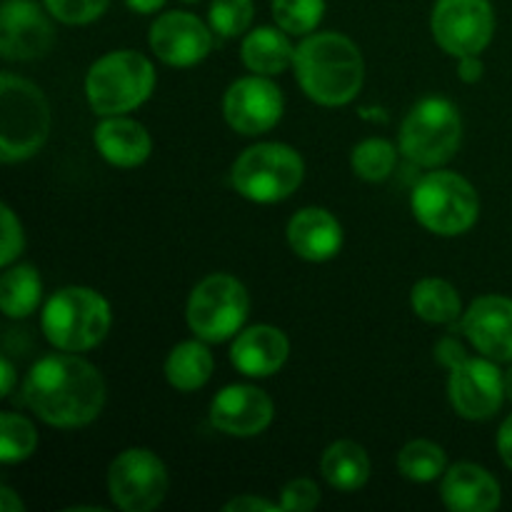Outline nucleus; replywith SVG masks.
Masks as SVG:
<instances>
[{
	"label": "nucleus",
	"mask_w": 512,
	"mask_h": 512,
	"mask_svg": "<svg viewBox=\"0 0 512 512\" xmlns=\"http://www.w3.org/2000/svg\"><path fill=\"white\" fill-rule=\"evenodd\" d=\"M23 400L48 425L80 428L103 410V375L75 355H45L25 378Z\"/></svg>",
	"instance_id": "obj_1"
},
{
	"label": "nucleus",
	"mask_w": 512,
	"mask_h": 512,
	"mask_svg": "<svg viewBox=\"0 0 512 512\" xmlns=\"http://www.w3.org/2000/svg\"><path fill=\"white\" fill-rule=\"evenodd\" d=\"M293 68L305 95L328 108L350 103L363 88V55L340 33L308 35L295 48Z\"/></svg>",
	"instance_id": "obj_2"
},
{
	"label": "nucleus",
	"mask_w": 512,
	"mask_h": 512,
	"mask_svg": "<svg viewBox=\"0 0 512 512\" xmlns=\"http://www.w3.org/2000/svg\"><path fill=\"white\" fill-rule=\"evenodd\" d=\"M50 130V108L43 90L13 73L0 78V158L28 160L43 148Z\"/></svg>",
	"instance_id": "obj_3"
},
{
	"label": "nucleus",
	"mask_w": 512,
	"mask_h": 512,
	"mask_svg": "<svg viewBox=\"0 0 512 512\" xmlns=\"http://www.w3.org/2000/svg\"><path fill=\"white\" fill-rule=\"evenodd\" d=\"M155 88V68L135 50H115L95 60L85 78L90 108L98 115H123L143 105Z\"/></svg>",
	"instance_id": "obj_4"
},
{
	"label": "nucleus",
	"mask_w": 512,
	"mask_h": 512,
	"mask_svg": "<svg viewBox=\"0 0 512 512\" xmlns=\"http://www.w3.org/2000/svg\"><path fill=\"white\" fill-rule=\"evenodd\" d=\"M110 330V305L90 288H63L45 303L43 333L58 350L83 353Z\"/></svg>",
	"instance_id": "obj_5"
},
{
	"label": "nucleus",
	"mask_w": 512,
	"mask_h": 512,
	"mask_svg": "<svg viewBox=\"0 0 512 512\" xmlns=\"http://www.w3.org/2000/svg\"><path fill=\"white\" fill-rule=\"evenodd\" d=\"M230 175L243 198L253 203H280L300 188L305 163L290 145L260 143L235 160Z\"/></svg>",
	"instance_id": "obj_6"
},
{
	"label": "nucleus",
	"mask_w": 512,
	"mask_h": 512,
	"mask_svg": "<svg viewBox=\"0 0 512 512\" xmlns=\"http://www.w3.org/2000/svg\"><path fill=\"white\" fill-rule=\"evenodd\" d=\"M463 123L450 100L425 98L415 105L400 128V150L423 168L445 165L460 148Z\"/></svg>",
	"instance_id": "obj_7"
},
{
	"label": "nucleus",
	"mask_w": 512,
	"mask_h": 512,
	"mask_svg": "<svg viewBox=\"0 0 512 512\" xmlns=\"http://www.w3.org/2000/svg\"><path fill=\"white\" fill-rule=\"evenodd\" d=\"M413 213L420 225L438 235H460L478 220L480 200L473 185L458 173L425 175L413 193Z\"/></svg>",
	"instance_id": "obj_8"
},
{
	"label": "nucleus",
	"mask_w": 512,
	"mask_h": 512,
	"mask_svg": "<svg viewBox=\"0 0 512 512\" xmlns=\"http://www.w3.org/2000/svg\"><path fill=\"white\" fill-rule=\"evenodd\" d=\"M250 310L248 290L233 275H210L195 285L188 300V325L205 343L233 338Z\"/></svg>",
	"instance_id": "obj_9"
},
{
	"label": "nucleus",
	"mask_w": 512,
	"mask_h": 512,
	"mask_svg": "<svg viewBox=\"0 0 512 512\" xmlns=\"http://www.w3.org/2000/svg\"><path fill=\"white\" fill-rule=\"evenodd\" d=\"M108 490L115 508L125 512H150L165 500L168 470L163 460L150 450L130 448L110 465Z\"/></svg>",
	"instance_id": "obj_10"
},
{
	"label": "nucleus",
	"mask_w": 512,
	"mask_h": 512,
	"mask_svg": "<svg viewBox=\"0 0 512 512\" xmlns=\"http://www.w3.org/2000/svg\"><path fill=\"white\" fill-rule=\"evenodd\" d=\"M495 33L490 0H438L433 8L435 43L455 58L483 53Z\"/></svg>",
	"instance_id": "obj_11"
},
{
	"label": "nucleus",
	"mask_w": 512,
	"mask_h": 512,
	"mask_svg": "<svg viewBox=\"0 0 512 512\" xmlns=\"http://www.w3.org/2000/svg\"><path fill=\"white\" fill-rule=\"evenodd\" d=\"M223 113L235 133L260 135L275 128L283 115V95L265 75H250L230 85L223 100Z\"/></svg>",
	"instance_id": "obj_12"
},
{
	"label": "nucleus",
	"mask_w": 512,
	"mask_h": 512,
	"mask_svg": "<svg viewBox=\"0 0 512 512\" xmlns=\"http://www.w3.org/2000/svg\"><path fill=\"white\" fill-rule=\"evenodd\" d=\"M450 403L460 418L488 420L505 398V375L490 358H468L450 375Z\"/></svg>",
	"instance_id": "obj_13"
},
{
	"label": "nucleus",
	"mask_w": 512,
	"mask_h": 512,
	"mask_svg": "<svg viewBox=\"0 0 512 512\" xmlns=\"http://www.w3.org/2000/svg\"><path fill=\"white\" fill-rule=\"evenodd\" d=\"M55 43V30L33 0H5L0 10V53L8 60L43 58Z\"/></svg>",
	"instance_id": "obj_14"
},
{
	"label": "nucleus",
	"mask_w": 512,
	"mask_h": 512,
	"mask_svg": "<svg viewBox=\"0 0 512 512\" xmlns=\"http://www.w3.org/2000/svg\"><path fill=\"white\" fill-rule=\"evenodd\" d=\"M150 48L163 63L173 68H190L210 53L213 35L198 15L173 10V13L160 15L153 23Z\"/></svg>",
	"instance_id": "obj_15"
},
{
	"label": "nucleus",
	"mask_w": 512,
	"mask_h": 512,
	"mask_svg": "<svg viewBox=\"0 0 512 512\" xmlns=\"http://www.w3.org/2000/svg\"><path fill=\"white\" fill-rule=\"evenodd\" d=\"M210 423L233 438H253L273 423V400L253 385H228L210 405Z\"/></svg>",
	"instance_id": "obj_16"
},
{
	"label": "nucleus",
	"mask_w": 512,
	"mask_h": 512,
	"mask_svg": "<svg viewBox=\"0 0 512 512\" xmlns=\"http://www.w3.org/2000/svg\"><path fill=\"white\" fill-rule=\"evenodd\" d=\"M463 333L480 355L495 363H512V300L483 295L463 315Z\"/></svg>",
	"instance_id": "obj_17"
},
{
	"label": "nucleus",
	"mask_w": 512,
	"mask_h": 512,
	"mask_svg": "<svg viewBox=\"0 0 512 512\" xmlns=\"http://www.w3.org/2000/svg\"><path fill=\"white\" fill-rule=\"evenodd\" d=\"M290 353V343L285 333H280L273 325H255V328L243 330L235 338L230 360L235 368L250 378H268L278 373L285 365Z\"/></svg>",
	"instance_id": "obj_18"
},
{
	"label": "nucleus",
	"mask_w": 512,
	"mask_h": 512,
	"mask_svg": "<svg viewBox=\"0 0 512 512\" xmlns=\"http://www.w3.org/2000/svg\"><path fill=\"white\" fill-rule=\"evenodd\" d=\"M440 495L453 512H493L503 498L498 480L473 463L453 465L445 473Z\"/></svg>",
	"instance_id": "obj_19"
},
{
	"label": "nucleus",
	"mask_w": 512,
	"mask_h": 512,
	"mask_svg": "<svg viewBox=\"0 0 512 512\" xmlns=\"http://www.w3.org/2000/svg\"><path fill=\"white\" fill-rule=\"evenodd\" d=\"M288 243L303 260L323 263L338 255L343 245V228L328 210L305 208L290 220Z\"/></svg>",
	"instance_id": "obj_20"
},
{
	"label": "nucleus",
	"mask_w": 512,
	"mask_h": 512,
	"mask_svg": "<svg viewBox=\"0 0 512 512\" xmlns=\"http://www.w3.org/2000/svg\"><path fill=\"white\" fill-rule=\"evenodd\" d=\"M95 148L110 165L135 168L148 160L153 143H150L148 130L140 123L123 115H110L95 128Z\"/></svg>",
	"instance_id": "obj_21"
},
{
	"label": "nucleus",
	"mask_w": 512,
	"mask_h": 512,
	"mask_svg": "<svg viewBox=\"0 0 512 512\" xmlns=\"http://www.w3.org/2000/svg\"><path fill=\"white\" fill-rule=\"evenodd\" d=\"M320 473L343 493H355L363 488L370 478V458L358 443L353 440H340L333 443L320 458Z\"/></svg>",
	"instance_id": "obj_22"
},
{
	"label": "nucleus",
	"mask_w": 512,
	"mask_h": 512,
	"mask_svg": "<svg viewBox=\"0 0 512 512\" xmlns=\"http://www.w3.org/2000/svg\"><path fill=\"white\" fill-rule=\"evenodd\" d=\"M243 63L255 75H278L290 68L295 60V48L288 35L278 28H255L243 40Z\"/></svg>",
	"instance_id": "obj_23"
},
{
	"label": "nucleus",
	"mask_w": 512,
	"mask_h": 512,
	"mask_svg": "<svg viewBox=\"0 0 512 512\" xmlns=\"http://www.w3.org/2000/svg\"><path fill=\"white\" fill-rule=\"evenodd\" d=\"M213 368L215 360L210 350L198 340H190V343L175 345L173 353L168 355V363H165V375H168V383L175 390L193 393V390L203 388L208 383Z\"/></svg>",
	"instance_id": "obj_24"
},
{
	"label": "nucleus",
	"mask_w": 512,
	"mask_h": 512,
	"mask_svg": "<svg viewBox=\"0 0 512 512\" xmlns=\"http://www.w3.org/2000/svg\"><path fill=\"white\" fill-rule=\"evenodd\" d=\"M43 293V283L33 265H15L0 280V308L8 318H28L35 313Z\"/></svg>",
	"instance_id": "obj_25"
},
{
	"label": "nucleus",
	"mask_w": 512,
	"mask_h": 512,
	"mask_svg": "<svg viewBox=\"0 0 512 512\" xmlns=\"http://www.w3.org/2000/svg\"><path fill=\"white\" fill-rule=\"evenodd\" d=\"M413 310L428 323H455L463 313L458 290L440 278H425L413 288Z\"/></svg>",
	"instance_id": "obj_26"
},
{
	"label": "nucleus",
	"mask_w": 512,
	"mask_h": 512,
	"mask_svg": "<svg viewBox=\"0 0 512 512\" xmlns=\"http://www.w3.org/2000/svg\"><path fill=\"white\" fill-rule=\"evenodd\" d=\"M445 465H448V460H445L443 448L430 443V440H413L398 455L400 475L413 480V483L438 480L445 473Z\"/></svg>",
	"instance_id": "obj_27"
},
{
	"label": "nucleus",
	"mask_w": 512,
	"mask_h": 512,
	"mask_svg": "<svg viewBox=\"0 0 512 512\" xmlns=\"http://www.w3.org/2000/svg\"><path fill=\"white\" fill-rule=\"evenodd\" d=\"M35 448H38V433L28 418L15 413L0 415V463H23L35 453Z\"/></svg>",
	"instance_id": "obj_28"
},
{
	"label": "nucleus",
	"mask_w": 512,
	"mask_h": 512,
	"mask_svg": "<svg viewBox=\"0 0 512 512\" xmlns=\"http://www.w3.org/2000/svg\"><path fill=\"white\" fill-rule=\"evenodd\" d=\"M395 163H398V153L388 140L370 138L360 143L353 150V170L358 178L370 180V183H380L393 173Z\"/></svg>",
	"instance_id": "obj_29"
},
{
	"label": "nucleus",
	"mask_w": 512,
	"mask_h": 512,
	"mask_svg": "<svg viewBox=\"0 0 512 512\" xmlns=\"http://www.w3.org/2000/svg\"><path fill=\"white\" fill-rule=\"evenodd\" d=\"M323 15L325 0H273V18L285 33H313Z\"/></svg>",
	"instance_id": "obj_30"
},
{
	"label": "nucleus",
	"mask_w": 512,
	"mask_h": 512,
	"mask_svg": "<svg viewBox=\"0 0 512 512\" xmlns=\"http://www.w3.org/2000/svg\"><path fill=\"white\" fill-rule=\"evenodd\" d=\"M210 28L220 38H235L253 23V0H213L210 5Z\"/></svg>",
	"instance_id": "obj_31"
},
{
	"label": "nucleus",
	"mask_w": 512,
	"mask_h": 512,
	"mask_svg": "<svg viewBox=\"0 0 512 512\" xmlns=\"http://www.w3.org/2000/svg\"><path fill=\"white\" fill-rule=\"evenodd\" d=\"M110 0H45V8L53 18L68 25L93 23L95 18L105 13Z\"/></svg>",
	"instance_id": "obj_32"
},
{
	"label": "nucleus",
	"mask_w": 512,
	"mask_h": 512,
	"mask_svg": "<svg viewBox=\"0 0 512 512\" xmlns=\"http://www.w3.org/2000/svg\"><path fill=\"white\" fill-rule=\"evenodd\" d=\"M318 503H320V490L318 485L308 478L290 480V483L283 488V493H280V505H283V510L310 512L318 508Z\"/></svg>",
	"instance_id": "obj_33"
},
{
	"label": "nucleus",
	"mask_w": 512,
	"mask_h": 512,
	"mask_svg": "<svg viewBox=\"0 0 512 512\" xmlns=\"http://www.w3.org/2000/svg\"><path fill=\"white\" fill-rule=\"evenodd\" d=\"M0 215H3V245H0V265H5V268H8V265L20 255L25 240H23V228H20L18 218H15V213L8 208V205H3Z\"/></svg>",
	"instance_id": "obj_34"
},
{
	"label": "nucleus",
	"mask_w": 512,
	"mask_h": 512,
	"mask_svg": "<svg viewBox=\"0 0 512 512\" xmlns=\"http://www.w3.org/2000/svg\"><path fill=\"white\" fill-rule=\"evenodd\" d=\"M435 358H438V363H443L445 368L455 370L458 365H463L465 360H468V355H465V348L458 343V340L443 338L438 343V348H435Z\"/></svg>",
	"instance_id": "obj_35"
},
{
	"label": "nucleus",
	"mask_w": 512,
	"mask_h": 512,
	"mask_svg": "<svg viewBox=\"0 0 512 512\" xmlns=\"http://www.w3.org/2000/svg\"><path fill=\"white\" fill-rule=\"evenodd\" d=\"M225 512H278L283 510V505H273L265 498H255V495H240V498H233L223 508Z\"/></svg>",
	"instance_id": "obj_36"
},
{
	"label": "nucleus",
	"mask_w": 512,
	"mask_h": 512,
	"mask_svg": "<svg viewBox=\"0 0 512 512\" xmlns=\"http://www.w3.org/2000/svg\"><path fill=\"white\" fill-rule=\"evenodd\" d=\"M458 75L465 83H478L483 78V60L478 55H465V58H460Z\"/></svg>",
	"instance_id": "obj_37"
},
{
	"label": "nucleus",
	"mask_w": 512,
	"mask_h": 512,
	"mask_svg": "<svg viewBox=\"0 0 512 512\" xmlns=\"http://www.w3.org/2000/svg\"><path fill=\"white\" fill-rule=\"evenodd\" d=\"M498 450H500V458H503V463L512 470V415L505 420L503 428H500Z\"/></svg>",
	"instance_id": "obj_38"
},
{
	"label": "nucleus",
	"mask_w": 512,
	"mask_h": 512,
	"mask_svg": "<svg viewBox=\"0 0 512 512\" xmlns=\"http://www.w3.org/2000/svg\"><path fill=\"white\" fill-rule=\"evenodd\" d=\"M25 505L20 503V498H15L13 490L8 488V485H3L0 488V510L3 512H23Z\"/></svg>",
	"instance_id": "obj_39"
},
{
	"label": "nucleus",
	"mask_w": 512,
	"mask_h": 512,
	"mask_svg": "<svg viewBox=\"0 0 512 512\" xmlns=\"http://www.w3.org/2000/svg\"><path fill=\"white\" fill-rule=\"evenodd\" d=\"M128 3L130 10H135V13H155V10H160L165 5V0H125Z\"/></svg>",
	"instance_id": "obj_40"
},
{
	"label": "nucleus",
	"mask_w": 512,
	"mask_h": 512,
	"mask_svg": "<svg viewBox=\"0 0 512 512\" xmlns=\"http://www.w3.org/2000/svg\"><path fill=\"white\" fill-rule=\"evenodd\" d=\"M0 375H3V393L0 395H10L13 393V383H15V370L13 365H10L8 358H3V363H0Z\"/></svg>",
	"instance_id": "obj_41"
},
{
	"label": "nucleus",
	"mask_w": 512,
	"mask_h": 512,
	"mask_svg": "<svg viewBox=\"0 0 512 512\" xmlns=\"http://www.w3.org/2000/svg\"><path fill=\"white\" fill-rule=\"evenodd\" d=\"M505 395L512 400V368L505 373Z\"/></svg>",
	"instance_id": "obj_42"
},
{
	"label": "nucleus",
	"mask_w": 512,
	"mask_h": 512,
	"mask_svg": "<svg viewBox=\"0 0 512 512\" xmlns=\"http://www.w3.org/2000/svg\"><path fill=\"white\" fill-rule=\"evenodd\" d=\"M185 3H198V0H185Z\"/></svg>",
	"instance_id": "obj_43"
}]
</instances>
